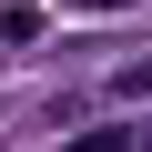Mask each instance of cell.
Listing matches in <instances>:
<instances>
[{"label": "cell", "mask_w": 152, "mask_h": 152, "mask_svg": "<svg viewBox=\"0 0 152 152\" xmlns=\"http://www.w3.org/2000/svg\"><path fill=\"white\" fill-rule=\"evenodd\" d=\"M142 152H152V122H142Z\"/></svg>", "instance_id": "cell-4"}, {"label": "cell", "mask_w": 152, "mask_h": 152, "mask_svg": "<svg viewBox=\"0 0 152 152\" xmlns=\"http://www.w3.org/2000/svg\"><path fill=\"white\" fill-rule=\"evenodd\" d=\"M61 152H142V122H102V132H71Z\"/></svg>", "instance_id": "cell-1"}, {"label": "cell", "mask_w": 152, "mask_h": 152, "mask_svg": "<svg viewBox=\"0 0 152 152\" xmlns=\"http://www.w3.org/2000/svg\"><path fill=\"white\" fill-rule=\"evenodd\" d=\"M112 91H152V61H132V71H112Z\"/></svg>", "instance_id": "cell-3"}, {"label": "cell", "mask_w": 152, "mask_h": 152, "mask_svg": "<svg viewBox=\"0 0 152 152\" xmlns=\"http://www.w3.org/2000/svg\"><path fill=\"white\" fill-rule=\"evenodd\" d=\"M0 41L31 51V41H41V0H0Z\"/></svg>", "instance_id": "cell-2"}]
</instances>
